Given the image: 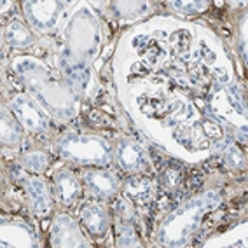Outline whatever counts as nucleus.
Listing matches in <instances>:
<instances>
[{"instance_id":"f257e3e1","label":"nucleus","mask_w":248,"mask_h":248,"mask_svg":"<svg viewBox=\"0 0 248 248\" xmlns=\"http://www.w3.org/2000/svg\"><path fill=\"white\" fill-rule=\"evenodd\" d=\"M65 154L79 161H107L108 149L102 140H89V138H70L63 143Z\"/></svg>"},{"instance_id":"20e7f679","label":"nucleus","mask_w":248,"mask_h":248,"mask_svg":"<svg viewBox=\"0 0 248 248\" xmlns=\"http://www.w3.org/2000/svg\"><path fill=\"white\" fill-rule=\"evenodd\" d=\"M80 218L93 234H103L107 229V215L100 206L89 204L80 212Z\"/></svg>"},{"instance_id":"9b49d317","label":"nucleus","mask_w":248,"mask_h":248,"mask_svg":"<svg viewBox=\"0 0 248 248\" xmlns=\"http://www.w3.org/2000/svg\"><path fill=\"white\" fill-rule=\"evenodd\" d=\"M170 163L173 164V166H170V168H166V171L163 173V186L166 187V189H175V187L180 184V170H182V164L175 163V161H170Z\"/></svg>"},{"instance_id":"f03ea898","label":"nucleus","mask_w":248,"mask_h":248,"mask_svg":"<svg viewBox=\"0 0 248 248\" xmlns=\"http://www.w3.org/2000/svg\"><path fill=\"white\" fill-rule=\"evenodd\" d=\"M14 114L18 115L19 121L23 124H27L30 129H44L46 128V119L44 115L37 110V107L27 100V98H16L13 102Z\"/></svg>"},{"instance_id":"0eeeda50","label":"nucleus","mask_w":248,"mask_h":248,"mask_svg":"<svg viewBox=\"0 0 248 248\" xmlns=\"http://www.w3.org/2000/svg\"><path fill=\"white\" fill-rule=\"evenodd\" d=\"M30 9V18L33 19V23H37L39 27H51L56 21V5L42 2V4H28Z\"/></svg>"},{"instance_id":"9d476101","label":"nucleus","mask_w":248,"mask_h":248,"mask_svg":"<svg viewBox=\"0 0 248 248\" xmlns=\"http://www.w3.org/2000/svg\"><path fill=\"white\" fill-rule=\"evenodd\" d=\"M7 39L13 46H18V47H25V46L31 44V35L27 28L19 25V23H13L9 28H7Z\"/></svg>"},{"instance_id":"f8f14e48","label":"nucleus","mask_w":248,"mask_h":248,"mask_svg":"<svg viewBox=\"0 0 248 248\" xmlns=\"http://www.w3.org/2000/svg\"><path fill=\"white\" fill-rule=\"evenodd\" d=\"M25 164H27V168L33 170V171H40L47 164V157L42 152H30L25 155Z\"/></svg>"},{"instance_id":"423d86ee","label":"nucleus","mask_w":248,"mask_h":248,"mask_svg":"<svg viewBox=\"0 0 248 248\" xmlns=\"http://www.w3.org/2000/svg\"><path fill=\"white\" fill-rule=\"evenodd\" d=\"M27 191L30 196V201L33 204L35 212L46 213L49 210V196L46 191L44 182H40L39 178H30L27 182Z\"/></svg>"},{"instance_id":"7ed1b4c3","label":"nucleus","mask_w":248,"mask_h":248,"mask_svg":"<svg viewBox=\"0 0 248 248\" xmlns=\"http://www.w3.org/2000/svg\"><path fill=\"white\" fill-rule=\"evenodd\" d=\"M117 159L121 166L126 170H138L143 166V152L142 149L131 140H123L117 149Z\"/></svg>"},{"instance_id":"6e6552de","label":"nucleus","mask_w":248,"mask_h":248,"mask_svg":"<svg viewBox=\"0 0 248 248\" xmlns=\"http://www.w3.org/2000/svg\"><path fill=\"white\" fill-rule=\"evenodd\" d=\"M56 191L65 203H72L77 198L79 184H77V180L72 177L70 173L63 171L56 177Z\"/></svg>"},{"instance_id":"1a4fd4ad","label":"nucleus","mask_w":248,"mask_h":248,"mask_svg":"<svg viewBox=\"0 0 248 248\" xmlns=\"http://www.w3.org/2000/svg\"><path fill=\"white\" fill-rule=\"evenodd\" d=\"M124 189H126V192H128L131 198L138 200L140 203L147 201L152 194V184L147 180V178H137V177L129 178V180L126 182Z\"/></svg>"},{"instance_id":"ddd939ff","label":"nucleus","mask_w":248,"mask_h":248,"mask_svg":"<svg viewBox=\"0 0 248 248\" xmlns=\"http://www.w3.org/2000/svg\"><path fill=\"white\" fill-rule=\"evenodd\" d=\"M226 163L229 164L231 168H241L245 163L243 152L236 149V147H229L226 152Z\"/></svg>"},{"instance_id":"39448f33","label":"nucleus","mask_w":248,"mask_h":248,"mask_svg":"<svg viewBox=\"0 0 248 248\" xmlns=\"http://www.w3.org/2000/svg\"><path fill=\"white\" fill-rule=\"evenodd\" d=\"M86 182L98 196H112L115 192V178L103 171L86 173Z\"/></svg>"},{"instance_id":"4468645a","label":"nucleus","mask_w":248,"mask_h":248,"mask_svg":"<svg viewBox=\"0 0 248 248\" xmlns=\"http://www.w3.org/2000/svg\"><path fill=\"white\" fill-rule=\"evenodd\" d=\"M135 236V232L129 227H124V232L121 234V238H119V247H135V245H138V241L137 239H131Z\"/></svg>"}]
</instances>
